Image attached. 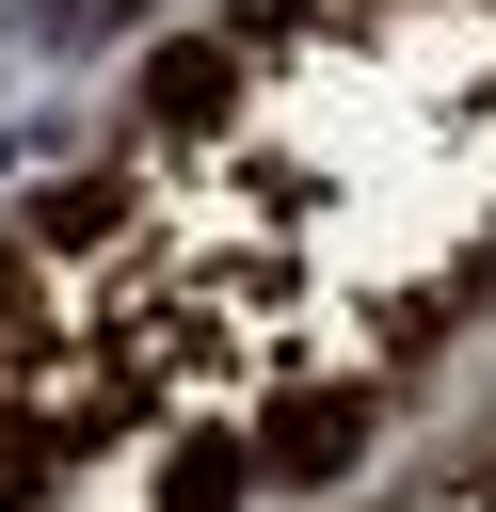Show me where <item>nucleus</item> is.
<instances>
[{"mask_svg":"<svg viewBox=\"0 0 496 512\" xmlns=\"http://www.w3.org/2000/svg\"><path fill=\"white\" fill-rule=\"evenodd\" d=\"M144 112H160V128H224V112H240V48H160V64H144Z\"/></svg>","mask_w":496,"mask_h":512,"instance_id":"nucleus-1","label":"nucleus"},{"mask_svg":"<svg viewBox=\"0 0 496 512\" xmlns=\"http://www.w3.org/2000/svg\"><path fill=\"white\" fill-rule=\"evenodd\" d=\"M352 448H368V400H288V416H272V464H288V480H336Z\"/></svg>","mask_w":496,"mask_h":512,"instance_id":"nucleus-2","label":"nucleus"},{"mask_svg":"<svg viewBox=\"0 0 496 512\" xmlns=\"http://www.w3.org/2000/svg\"><path fill=\"white\" fill-rule=\"evenodd\" d=\"M128 224V176H64L48 208H32V256H64V240H112Z\"/></svg>","mask_w":496,"mask_h":512,"instance_id":"nucleus-3","label":"nucleus"},{"mask_svg":"<svg viewBox=\"0 0 496 512\" xmlns=\"http://www.w3.org/2000/svg\"><path fill=\"white\" fill-rule=\"evenodd\" d=\"M176 512H240V448H176Z\"/></svg>","mask_w":496,"mask_h":512,"instance_id":"nucleus-4","label":"nucleus"},{"mask_svg":"<svg viewBox=\"0 0 496 512\" xmlns=\"http://www.w3.org/2000/svg\"><path fill=\"white\" fill-rule=\"evenodd\" d=\"M304 16H320V0H240V48H288Z\"/></svg>","mask_w":496,"mask_h":512,"instance_id":"nucleus-5","label":"nucleus"},{"mask_svg":"<svg viewBox=\"0 0 496 512\" xmlns=\"http://www.w3.org/2000/svg\"><path fill=\"white\" fill-rule=\"evenodd\" d=\"M464 288H480V304H496V240H480V272H464Z\"/></svg>","mask_w":496,"mask_h":512,"instance_id":"nucleus-6","label":"nucleus"},{"mask_svg":"<svg viewBox=\"0 0 496 512\" xmlns=\"http://www.w3.org/2000/svg\"><path fill=\"white\" fill-rule=\"evenodd\" d=\"M480 496H496V480H480Z\"/></svg>","mask_w":496,"mask_h":512,"instance_id":"nucleus-7","label":"nucleus"}]
</instances>
